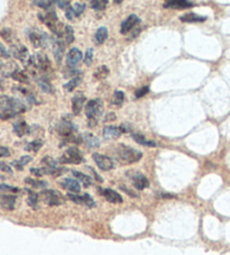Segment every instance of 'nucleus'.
<instances>
[{
    "label": "nucleus",
    "mask_w": 230,
    "mask_h": 255,
    "mask_svg": "<svg viewBox=\"0 0 230 255\" xmlns=\"http://www.w3.org/2000/svg\"><path fill=\"white\" fill-rule=\"evenodd\" d=\"M0 36H1L8 43H10V44L14 43L15 35H14V32H12V30L9 28L1 29V32H0Z\"/></svg>",
    "instance_id": "obj_35"
},
{
    "label": "nucleus",
    "mask_w": 230,
    "mask_h": 255,
    "mask_svg": "<svg viewBox=\"0 0 230 255\" xmlns=\"http://www.w3.org/2000/svg\"><path fill=\"white\" fill-rule=\"evenodd\" d=\"M38 18L51 29V32L56 35L57 38L63 37L65 26H63V24H62L59 18H57L55 11H48L45 12V14H38Z\"/></svg>",
    "instance_id": "obj_2"
},
{
    "label": "nucleus",
    "mask_w": 230,
    "mask_h": 255,
    "mask_svg": "<svg viewBox=\"0 0 230 255\" xmlns=\"http://www.w3.org/2000/svg\"><path fill=\"white\" fill-rule=\"evenodd\" d=\"M180 20L184 21V23H202V21L207 20V17L190 12V14H185L183 16H181Z\"/></svg>",
    "instance_id": "obj_23"
},
{
    "label": "nucleus",
    "mask_w": 230,
    "mask_h": 255,
    "mask_svg": "<svg viewBox=\"0 0 230 255\" xmlns=\"http://www.w3.org/2000/svg\"><path fill=\"white\" fill-rule=\"evenodd\" d=\"M10 77L17 82L26 83V85L29 83V77L24 71H20V70H15V71H12L10 73Z\"/></svg>",
    "instance_id": "obj_26"
},
{
    "label": "nucleus",
    "mask_w": 230,
    "mask_h": 255,
    "mask_svg": "<svg viewBox=\"0 0 230 255\" xmlns=\"http://www.w3.org/2000/svg\"><path fill=\"white\" fill-rule=\"evenodd\" d=\"M148 91H149L148 86H144V87L139 88V89L136 91V98H140V97L145 96L146 94H148Z\"/></svg>",
    "instance_id": "obj_47"
},
{
    "label": "nucleus",
    "mask_w": 230,
    "mask_h": 255,
    "mask_svg": "<svg viewBox=\"0 0 230 255\" xmlns=\"http://www.w3.org/2000/svg\"><path fill=\"white\" fill-rule=\"evenodd\" d=\"M162 197H164V198H174L175 196L174 195H169V193H164V195H162Z\"/></svg>",
    "instance_id": "obj_55"
},
{
    "label": "nucleus",
    "mask_w": 230,
    "mask_h": 255,
    "mask_svg": "<svg viewBox=\"0 0 230 255\" xmlns=\"http://www.w3.org/2000/svg\"><path fill=\"white\" fill-rule=\"evenodd\" d=\"M57 133L59 135H61L62 137H70V136H72L75 134V131L78 130L77 126H75L73 123L71 122H65V121H62L59 125H57Z\"/></svg>",
    "instance_id": "obj_10"
},
{
    "label": "nucleus",
    "mask_w": 230,
    "mask_h": 255,
    "mask_svg": "<svg viewBox=\"0 0 230 255\" xmlns=\"http://www.w3.org/2000/svg\"><path fill=\"white\" fill-rule=\"evenodd\" d=\"M92 61H94V50H92V48H89V50L87 51L86 56H85V64L87 67H90L92 64Z\"/></svg>",
    "instance_id": "obj_42"
},
{
    "label": "nucleus",
    "mask_w": 230,
    "mask_h": 255,
    "mask_svg": "<svg viewBox=\"0 0 230 255\" xmlns=\"http://www.w3.org/2000/svg\"><path fill=\"white\" fill-rule=\"evenodd\" d=\"M81 82H82V78H81L80 76L73 77L68 83H65V85H64V89H65L66 91H69V92H70V91H73V90L75 89V88L79 87V85H80Z\"/></svg>",
    "instance_id": "obj_32"
},
{
    "label": "nucleus",
    "mask_w": 230,
    "mask_h": 255,
    "mask_svg": "<svg viewBox=\"0 0 230 255\" xmlns=\"http://www.w3.org/2000/svg\"><path fill=\"white\" fill-rule=\"evenodd\" d=\"M131 137L134 138V140L136 143H138L140 145H145V146H149V147H154L156 146V143L154 142V140H149V139H146L145 136H143L139 133H132L131 134Z\"/></svg>",
    "instance_id": "obj_25"
},
{
    "label": "nucleus",
    "mask_w": 230,
    "mask_h": 255,
    "mask_svg": "<svg viewBox=\"0 0 230 255\" xmlns=\"http://www.w3.org/2000/svg\"><path fill=\"white\" fill-rule=\"evenodd\" d=\"M30 173L36 175V177H42V175H45V168H32L30 169Z\"/></svg>",
    "instance_id": "obj_48"
},
{
    "label": "nucleus",
    "mask_w": 230,
    "mask_h": 255,
    "mask_svg": "<svg viewBox=\"0 0 230 255\" xmlns=\"http://www.w3.org/2000/svg\"><path fill=\"white\" fill-rule=\"evenodd\" d=\"M57 162L59 161H55L51 156H44L42 159V163L45 166H47V168H57V166H59Z\"/></svg>",
    "instance_id": "obj_41"
},
{
    "label": "nucleus",
    "mask_w": 230,
    "mask_h": 255,
    "mask_svg": "<svg viewBox=\"0 0 230 255\" xmlns=\"http://www.w3.org/2000/svg\"><path fill=\"white\" fill-rule=\"evenodd\" d=\"M28 37L34 47H45L48 41H50L47 35L43 32H39V30H32V32H29Z\"/></svg>",
    "instance_id": "obj_8"
},
{
    "label": "nucleus",
    "mask_w": 230,
    "mask_h": 255,
    "mask_svg": "<svg viewBox=\"0 0 230 255\" xmlns=\"http://www.w3.org/2000/svg\"><path fill=\"white\" fill-rule=\"evenodd\" d=\"M194 5L187 0H171L164 3L165 8H172V9H185V8H191Z\"/></svg>",
    "instance_id": "obj_18"
},
{
    "label": "nucleus",
    "mask_w": 230,
    "mask_h": 255,
    "mask_svg": "<svg viewBox=\"0 0 230 255\" xmlns=\"http://www.w3.org/2000/svg\"><path fill=\"white\" fill-rule=\"evenodd\" d=\"M39 197L48 206H60L64 202L63 197L56 190H43L39 193Z\"/></svg>",
    "instance_id": "obj_7"
},
{
    "label": "nucleus",
    "mask_w": 230,
    "mask_h": 255,
    "mask_svg": "<svg viewBox=\"0 0 230 255\" xmlns=\"http://www.w3.org/2000/svg\"><path fill=\"white\" fill-rule=\"evenodd\" d=\"M81 60H82V52L77 47L71 48V50L68 52V54H66V64H68V67L71 69L77 67V65L81 62Z\"/></svg>",
    "instance_id": "obj_12"
},
{
    "label": "nucleus",
    "mask_w": 230,
    "mask_h": 255,
    "mask_svg": "<svg viewBox=\"0 0 230 255\" xmlns=\"http://www.w3.org/2000/svg\"><path fill=\"white\" fill-rule=\"evenodd\" d=\"M109 74V69L106 67V65H103V67H100L96 70L95 72V78L98 79V80H101V79H106L107 76Z\"/></svg>",
    "instance_id": "obj_38"
},
{
    "label": "nucleus",
    "mask_w": 230,
    "mask_h": 255,
    "mask_svg": "<svg viewBox=\"0 0 230 255\" xmlns=\"http://www.w3.org/2000/svg\"><path fill=\"white\" fill-rule=\"evenodd\" d=\"M27 64L28 67H32L33 69H38L44 72H46L51 69L50 59H48L45 54H41V53L29 56Z\"/></svg>",
    "instance_id": "obj_6"
},
{
    "label": "nucleus",
    "mask_w": 230,
    "mask_h": 255,
    "mask_svg": "<svg viewBox=\"0 0 230 255\" xmlns=\"http://www.w3.org/2000/svg\"><path fill=\"white\" fill-rule=\"evenodd\" d=\"M28 192V197H27V204L29 207H32L33 209H37V205L39 201V195L36 192H34L32 190H26Z\"/></svg>",
    "instance_id": "obj_29"
},
{
    "label": "nucleus",
    "mask_w": 230,
    "mask_h": 255,
    "mask_svg": "<svg viewBox=\"0 0 230 255\" xmlns=\"http://www.w3.org/2000/svg\"><path fill=\"white\" fill-rule=\"evenodd\" d=\"M86 103V97L83 95H75L72 98V111L74 115H79L81 113L83 105Z\"/></svg>",
    "instance_id": "obj_21"
},
{
    "label": "nucleus",
    "mask_w": 230,
    "mask_h": 255,
    "mask_svg": "<svg viewBox=\"0 0 230 255\" xmlns=\"http://www.w3.org/2000/svg\"><path fill=\"white\" fill-rule=\"evenodd\" d=\"M115 153H116L117 160L121 164L136 163V162H138L143 157V153L138 151V149H135L123 144L118 145Z\"/></svg>",
    "instance_id": "obj_1"
},
{
    "label": "nucleus",
    "mask_w": 230,
    "mask_h": 255,
    "mask_svg": "<svg viewBox=\"0 0 230 255\" xmlns=\"http://www.w3.org/2000/svg\"><path fill=\"white\" fill-rule=\"evenodd\" d=\"M0 108L2 109V112L12 113L16 115L26 111L25 105L21 101L5 95H0Z\"/></svg>",
    "instance_id": "obj_4"
},
{
    "label": "nucleus",
    "mask_w": 230,
    "mask_h": 255,
    "mask_svg": "<svg viewBox=\"0 0 230 255\" xmlns=\"http://www.w3.org/2000/svg\"><path fill=\"white\" fill-rule=\"evenodd\" d=\"M10 156L9 148L6 146H0V157H8Z\"/></svg>",
    "instance_id": "obj_52"
},
{
    "label": "nucleus",
    "mask_w": 230,
    "mask_h": 255,
    "mask_svg": "<svg viewBox=\"0 0 230 255\" xmlns=\"http://www.w3.org/2000/svg\"><path fill=\"white\" fill-rule=\"evenodd\" d=\"M60 163L64 164H80L85 162V157L81 154L80 149L78 147H69L59 159Z\"/></svg>",
    "instance_id": "obj_5"
},
{
    "label": "nucleus",
    "mask_w": 230,
    "mask_h": 255,
    "mask_svg": "<svg viewBox=\"0 0 230 255\" xmlns=\"http://www.w3.org/2000/svg\"><path fill=\"white\" fill-rule=\"evenodd\" d=\"M53 3H54V1H50V0H44V1H42V0H36V1H33V5L37 6V7H41V8H50Z\"/></svg>",
    "instance_id": "obj_43"
},
{
    "label": "nucleus",
    "mask_w": 230,
    "mask_h": 255,
    "mask_svg": "<svg viewBox=\"0 0 230 255\" xmlns=\"http://www.w3.org/2000/svg\"><path fill=\"white\" fill-rule=\"evenodd\" d=\"M138 24H140V19L136 15L132 14L129 17H128L126 20L122 21L121 27H120V33L123 34V35L129 33L130 30L132 28H135V26L138 25Z\"/></svg>",
    "instance_id": "obj_14"
},
{
    "label": "nucleus",
    "mask_w": 230,
    "mask_h": 255,
    "mask_svg": "<svg viewBox=\"0 0 230 255\" xmlns=\"http://www.w3.org/2000/svg\"><path fill=\"white\" fill-rule=\"evenodd\" d=\"M128 175H129V178L132 181V184H134V187L137 189V190H144V189L148 188L149 181L144 174H141L139 172H129Z\"/></svg>",
    "instance_id": "obj_11"
},
{
    "label": "nucleus",
    "mask_w": 230,
    "mask_h": 255,
    "mask_svg": "<svg viewBox=\"0 0 230 255\" xmlns=\"http://www.w3.org/2000/svg\"><path fill=\"white\" fill-rule=\"evenodd\" d=\"M65 17L69 20H73L75 17H77V15H75V11L73 9V7H69L68 9L65 10Z\"/></svg>",
    "instance_id": "obj_50"
},
{
    "label": "nucleus",
    "mask_w": 230,
    "mask_h": 255,
    "mask_svg": "<svg viewBox=\"0 0 230 255\" xmlns=\"http://www.w3.org/2000/svg\"><path fill=\"white\" fill-rule=\"evenodd\" d=\"M92 159L96 162V164L98 165V168L103 171H110L115 168L114 161L108 156L100 154V153H94Z\"/></svg>",
    "instance_id": "obj_9"
},
{
    "label": "nucleus",
    "mask_w": 230,
    "mask_h": 255,
    "mask_svg": "<svg viewBox=\"0 0 230 255\" xmlns=\"http://www.w3.org/2000/svg\"><path fill=\"white\" fill-rule=\"evenodd\" d=\"M57 6H59L61 9H68L69 7H71V2L70 1H56Z\"/></svg>",
    "instance_id": "obj_53"
},
{
    "label": "nucleus",
    "mask_w": 230,
    "mask_h": 255,
    "mask_svg": "<svg viewBox=\"0 0 230 255\" xmlns=\"http://www.w3.org/2000/svg\"><path fill=\"white\" fill-rule=\"evenodd\" d=\"M81 136H82L83 142H86V144L89 147L97 148L100 146V140L98 137H96L95 135H92L90 133H83Z\"/></svg>",
    "instance_id": "obj_24"
},
{
    "label": "nucleus",
    "mask_w": 230,
    "mask_h": 255,
    "mask_svg": "<svg viewBox=\"0 0 230 255\" xmlns=\"http://www.w3.org/2000/svg\"><path fill=\"white\" fill-rule=\"evenodd\" d=\"M68 198L70 200H72L73 202L78 205H82V196H79V195H73V193H69Z\"/></svg>",
    "instance_id": "obj_49"
},
{
    "label": "nucleus",
    "mask_w": 230,
    "mask_h": 255,
    "mask_svg": "<svg viewBox=\"0 0 230 255\" xmlns=\"http://www.w3.org/2000/svg\"><path fill=\"white\" fill-rule=\"evenodd\" d=\"M108 37V28L106 27H100L98 28L96 33V43L97 44H103L106 39Z\"/></svg>",
    "instance_id": "obj_33"
},
{
    "label": "nucleus",
    "mask_w": 230,
    "mask_h": 255,
    "mask_svg": "<svg viewBox=\"0 0 230 255\" xmlns=\"http://www.w3.org/2000/svg\"><path fill=\"white\" fill-rule=\"evenodd\" d=\"M25 182L30 184V186L34 187V188H45L47 186L46 181H43V180H34V179H30V178L25 179Z\"/></svg>",
    "instance_id": "obj_39"
},
{
    "label": "nucleus",
    "mask_w": 230,
    "mask_h": 255,
    "mask_svg": "<svg viewBox=\"0 0 230 255\" xmlns=\"http://www.w3.org/2000/svg\"><path fill=\"white\" fill-rule=\"evenodd\" d=\"M73 175L77 178L79 181H80L85 187H90L92 184V179L90 175H87L82 172H79V171H73Z\"/></svg>",
    "instance_id": "obj_28"
},
{
    "label": "nucleus",
    "mask_w": 230,
    "mask_h": 255,
    "mask_svg": "<svg viewBox=\"0 0 230 255\" xmlns=\"http://www.w3.org/2000/svg\"><path fill=\"white\" fill-rule=\"evenodd\" d=\"M10 58V53L7 51V48L5 47L2 43H0V59H9Z\"/></svg>",
    "instance_id": "obj_46"
},
{
    "label": "nucleus",
    "mask_w": 230,
    "mask_h": 255,
    "mask_svg": "<svg viewBox=\"0 0 230 255\" xmlns=\"http://www.w3.org/2000/svg\"><path fill=\"white\" fill-rule=\"evenodd\" d=\"M0 89H3V82L1 80V78H0Z\"/></svg>",
    "instance_id": "obj_56"
},
{
    "label": "nucleus",
    "mask_w": 230,
    "mask_h": 255,
    "mask_svg": "<svg viewBox=\"0 0 230 255\" xmlns=\"http://www.w3.org/2000/svg\"><path fill=\"white\" fill-rule=\"evenodd\" d=\"M119 128H120L121 133H127L128 130H130V125L127 124V123H125V124L119 126Z\"/></svg>",
    "instance_id": "obj_54"
},
{
    "label": "nucleus",
    "mask_w": 230,
    "mask_h": 255,
    "mask_svg": "<svg viewBox=\"0 0 230 255\" xmlns=\"http://www.w3.org/2000/svg\"><path fill=\"white\" fill-rule=\"evenodd\" d=\"M11 54L14 55V58L17 60H20L25 62V61H28V50L23 45H12L11 47Z\"/></svg>",
    "instance_id": "obj_16"
},
{
    "label": "nucleus",
    "mask_w": 230,
    "mask_h": 255,
    "mask_svg": "<svg viewBox=\"0 0 230 255\" xmlns=\"http://www.w3.org/2000/svg\"><path fill=\"white\" fill-rule=\"evenodd\" d=\"M33 159H32V156H29V155H26V156H21L19 160H16V161H12L11 162V165L14 166V168H16L17 170H23L24 169V166L26 165V164H28L30 161H32Z\"/></svg>",
    "instance_id": "obj_30"
},
{
    "label": "nucleus",
    "mask_w": 230,
    "mask_h": 255,
    "mask_svg": "<svg viewBox=\"0 0 230 255\" xmlns=\"http://www.w3.org/2000/svg\"><path fill=\"white\" fill-rule=\"evenodd\" d=\"M123 100H125V94L122 91H116L114 94V99H113V105L114 106L120 107L123 104Z\"/></svg>",
    "instance_id": "obj_37"
},
{
    "label": "nucleus",
    "mask_w": 230,
    "mask_h": 255,
    "mask_svg": "<svg viewBox=\"0 0 230 255\" xmlns=\"http://www.w3.org/2000/svg\"><path fill=\"white\" fill-rule=\"evenodd\" d=\"M0 170L3 171V172H6V173H9V174L12 173V169L10 168V166L7 163H5V162H1V161H0Z\"/></svg>",
    "instance_id": "obj_51"
},
{
    "label": "nucleus",
    "mask_w": 230,
    "mask_h": 255,
    "mask_svg": "<svg viewBox=\"0 0 230 255\" xmlns=\"http://www.w3.org/2000/svg\"><path fill=\"white\" fill-rule=\"evenodd\" d=\"M101 193H103V196L107 199V201L112 202V204H121L122 202V197L113 189H104Z\"/></svg>",
    "instance_id": "obj_19"
},
{
    "label": "nucleus",
    "mask_w": 230,
    "mask_h": 255,
    "mask_svg": "<svg viewBox=\"0 0 230 255\" xmlns=\"http://www.w3.org/2000/svg\"><path fill=\"white\" fill-rule=\"evenodd\" d=\"M43 145H44V142L42 139H35V140H32V142L26 145L25 151H27V152H38L39 149L42 148Z\"/></svg>",
    "instance_id": "obj_31"
},
{
    "label": "nucleus",
    "mask_w": 230,
    "mask_h": 255,
    "mask_svg": "<svg viewBox=\"0 0 230 255\" xmlns=\"http://www.w3.org/2000/svg\"><path fill=\"white\" fill-rule=\"evenodd\" d=\"M82 205H85V206H87V207H89V208L96 207V202L94 200V198L88 195V193H85V195H82Z\"/></svg>",
    "instance_id": "obj_40"
},
{
    "label": "nucleus",
    "mask_w": 230,
    "mask_h": 255,
    "mask_svg": "<svg viewBox=\"0 0 230 255\" xmlns=\"http://www.w3.org/2000/svg\"><path fill=\"white\" fill-rule=\"evenodd\" d=\"M37 83L39 88H41L44 92H46V94H52L53 92V87L46 77H38Z\"/></svg>",
    "instance_id": "obj_27"
},
{
    "label": "nucleus",
    "mask_w": 230,
    "mask_h": 255,
    "mask_svg": "<svg viewBox=\"0 0 230 255\" xmlns=\"http://www.w3.org/2000/svg\"><path fill=\"white\" fill-rule=\"evenodd\" d=\"M17 198L12 195H0V206L6 210H14Z\"/></svg>",
    "instance_id": "obj_17"
},
{
    "label": "nucleus",
    "mask_w": 230,
    "mask_h": 255,
    "mask_svg": "<svg viewBox=\"0 0 230 255\" xmlns=\"http://www.w3.org/2000/svg\"><path fill=\"white\" fill-rule=\"evenodd\" d=\"M104 137L106 139H116L120 137V135L122 134L121 130L119 127L116 126H106L104 128Z\"/></svg>",
    "instance_id": "obj_20"
},
{
    "label": "nucleus",
    "mask_w": 230,
    "mask_h": 255,
    "mask_svg": "<svg viewBox=\"0 0 230 255\" xmlns=\"http://www.w3.org/2000/svg\"><path fill=\"white\" fill-rule=\"evenodd\" d=\"M108 5V1L106 0H92L90 1V7L95 10H104Z\"/></svg>",
    "instance_id": "obj_36"
},
{
    "label": "nucleus",
    "mask_w": 230,
    "mask_h": 255,
    "mask_svg": "<svg viewBox=\"0 0 230 255\" xmlns=\"http://www.w3.org/2000/svg\"><path fill=\"white\" fill-rule=\"evenodd\" d=\"M61 187L65 189V190H68L72 193H79L81 191V186H80V182L78 181V180H74V179H70V178H66L63 179L62 181L60 182Z\"/></svg>",
    "instance_id": "obj_15"
},
{
    "label": "nucleus",
    "mask_w": 230,
    "mask_h": 255,
    "mask_svg": "<svg viewBox=\"0 0 230 255\" xmlns=\"http://www.w3.org/2000/svg\"><path fill=\"white\" fill-rule=\"evenodd\" d=\"M0 191H8V192H18L19 189L16 188V187H12L9 186V184H3V183H0Z\"/></svg>",
    "instance_id": "obj_44"
},
{
    "label": "nucleus",
    "mask_w": 230,
    "mask_h": 255,
    "mask_svg": "<svg viewBox=\"0 0 230 255\" xmlns=\"http://www.w3.org/2000/svg\"><path fill=\"white\" fill-rule=\"evenodd\" d=\"M104 113V104L100 99L90 100L86 106V115L88 118V125L90 127H95L98 124L99 118L103 116Z\"/></svg>",
    "instance_id": "obj_3"
},
{
    "label": "nucleus",
    "mask_w": 230,
    "mask_h": 255,
    "mask_svg": "<svg viewBox=\"0 0 230 255\" xmlns=\"http://www.w3.org/2000/svg\"><path fill=\"white\" fill-rule=\"evenodd\" d=\"M65 45L66 44L64 43V41H62L61 38H55L54 41H53V44H52L53 54H54V58L56 60L57 64H60L62 58H63Z\"/></svg>",
    "instance_id": "obj_13"
},
{
    "label": "nucleus",
    "mask_w": 230,
    "mask_h": 255,
    "mask_svg": "<svg viewBox=\"0 0 230 255\" xmlns=\"http://www.w3.org/2000/svg\"><path fill=\"white\" fill-rule=\"evenodd\" d=\"M65 44H71L74 41V30L70 25H66L64 28V35H63Z\"/></svg>",
    "instance_id": "obj_34"
},
{
    "label": "nucleus",
    "mask_w": 230,
    "mask_h": 255,
    "mask_svg": "<svg viewBox=\"0 0 230 255\" xmlns=\"http://www.w3.org/2000/svg\"><path fill=\"white\" fill-rule=\"evenodd\" d=\"M73 9L75 11V15H77V17H78V16H80L83 11H85L86 5H85V3H79L78 2L73 6Z\"/></svg>",
    "instance_id": "obj_45"
},
{
    "label": "nucleus",
    "mask_w": 230,
    "mask_h": 255,
    "mask_svg": "<svg viewBox=\"0 0 230 255\" xmlns=\"http://www.w3.org/2000/svg\"><path fill=\"white\" fill-rule=\"evenodd\" d=\"M12 128H14L15 134L18 136V137H23V136H25L26 134H28V131H29V127L27 124H26V122H24V121H18V122L14 123Z\"/></svg>",
    "instance_id": "obj_22"
}]
</instances>
